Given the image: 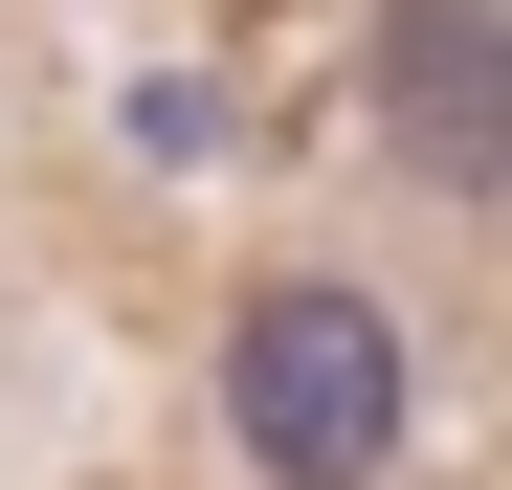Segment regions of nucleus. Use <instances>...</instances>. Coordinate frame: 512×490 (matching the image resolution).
I'll use <instances>...</instances> for the list:
<instances>
[{
    "instance_id": "f03ea898",
    "label": "nucleus",
    "mask_w": 512,
    "mask_h": 490,
    "mask_svg": "<svg viewBox=\"0 0 512 490\" xmlns=\"http://www.w3.org/2000/svg\"><path fill=\"white\" fill-rule=\"evenodd\" d=\"M379 156L423 201H512V0H379Z\"/></svg>"
},
{
    "instance_id": "f257e3e1",
    "label": "nucleus",
    "mask_w": 512,
    "mask_h": 490,
    "mask_svg": "<svg viewBox=\"0 0 512 490\" xmlns=\"http://www.w3.org/2000/svg\"><path fill=\"white\" fill-rule=\"evenodd\" d=\"M223 446L268 468V490H379L401 468V312L379 290H245V335H223Z\"/></svg>"
}]
</instances>
